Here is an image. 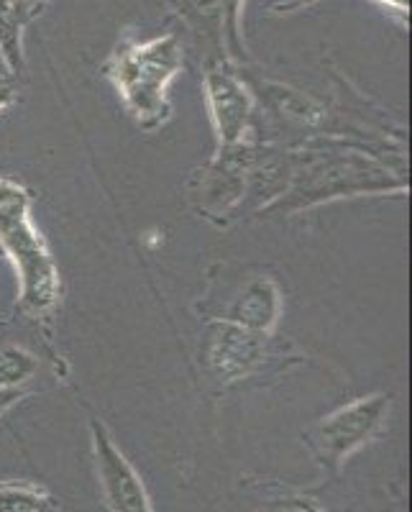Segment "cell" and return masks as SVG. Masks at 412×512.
Wrapping results in <instances>:
<instances>
[{"instance_id":"cell-1","label":"cell","mask_w":412,"mask_h":512,"mask_svg":"<svg viewBox=\"0 0 412 512\" xmlns=\"http://www.w3.org/2000/svg\"><path fill=\"white\" fill-rule=\"evenodd\" d=\"M31 195L18 182L0 177V249L21 277V313L52 320L59 303V272L47 244L29 218Z\"/></svg>"},{"instance_id":"cell-2","label":"cell","mask_w":412,"mask_h":512,"mask_svg":"<svg viewBox=\"0 0 412 512\" xmlns=\"http://www.w3.org/2000/svg\"><path fill=\"white\" fill-rule=\"evenodd\" d=\"M180 67L182 52L177 47V36H164L149 44L116 49L105 64V75L111 77L139 126L154 131L169 118L167 85Z\"/></svg>"},{"instance_id":"cell-3","label":"cell","mask_w":412,"mask_h":512,"mask_svg":"<svg viewBox=\"0 0 412 512\" xmlns=\"http://www.w3.org/2000/svg\"><path fill=\"white\" fill-rule=\"evenodd\" d=\"M382 175H387L382 167L359 154L308 152L292 172L295 185L287 195L297 200V208L302 205L308 208V205L323 203V200L338 198V195L387 190L392 180H384Z\"/></svg>"},{"instance_id":"cell-4","label":"cell","mask_w":412,"mask_h":512,"mask_svg":"<svg viewBox=\"0 0 412 512\" xmlns=\"http://www.w3.org/2000/svg\"><path fill=\"white\" fill-rule=\"evenodd\" d=\"M387 408V395L361 397V400L351 402L338 413L320 420L313 431L305 436L308 446L313 448V454L318 456L320 464L338 466L354 448H359L366 438L377 431L382 418L387 415Z\"/></svg>"},{"instance_id":"cell-5","label":"cell","mask_w":412,"mask_h":512,"mask_svg":"<svg viewBox=\"0 0 412 512\" xmlns=\"http://www.w3.org/2000/svg\"><path fill=\"white\" fill-rule=\"evenodd\" d=\"M93 438H95V454H98V469L103 477L105 492L111 500L116 512H149L146 505V495L141 482L136 479L134 469L126 464L118 448L108 438L105 428L100 423H93Z\"/></svg>"},{"instance_id":"cell-6","label":"cell","mask_w":412,"mask_h":512,"mask_svg":"<svg viewBox=\"0 0 412 512\" xmlns=\"http://www.w3.org/2000/svg\"><path fill=\"white\" fill-rule=\"evenodd\" d=\"M208 98L213 108V121L223 146L238 144L251 113V100L246 88L226 67L208 72Z\"/></svg>"},{"instance_id":"cell-7","label":"cell","mask_w":412,"mask_h":512,"mask_svg":"<svg viewBox=\"0 0 412 512\" xmlns=\"http://www.w3.org/2000/svg\"><path fill=\"white\" fill-rule=\"evenodd\" d=\"M18 397H21L18 390H0V413H3L13 400H18Z\"/></svg>"},{"instance_id":"cell-8","label":"cell","mask_w":412,"mask_h":512,"mask_svg":"<svg viewBox=\"0 0 412 512\" xmlns=\"http://www.w3.org/2000/svg\"><path fill=\"white\" fill-rule=\"evenodd\" d=\"M11 98H13V95H11V90H8V88H3V85H0V108H3V105H8V103H11Z\"/></svg>"},{"instance_id":"cell-9","label":"cell","mask_w":412,"mask_h":512,"mask_svg":"<svg viewBox=\"0 0 412 512\" xmlns=\"http://www.w3.org/2000/svg\"><path fill=\"white\" fill-rule=\"evenodd\" d=\"M0 70H6V67H3V54H0ZM0 75H3V72H0Z\"/></svg>"}]
</instances>
